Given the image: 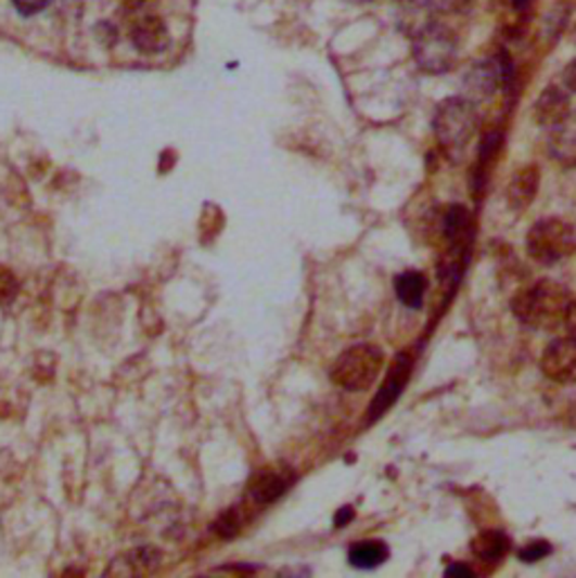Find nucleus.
<instances>
[{
	"instance_id": "9",
	"label": "nucleus",
	"mask_w": 576,
	"mask_h": 578,
	"mask_svg": "<svg viewBox=\"0 0 576 578\" xmlns=\"http://www.w3.org/2000/svg\"><path fill=\"white\" fill-rule=\"evenodd\" d=\"M572 113V102L565 88L559 86H548L540 93V98L534 104V119L536 125L545 127V129H554L559 127L561 121L567 119V115Z\"/></svg>"
},
{
	"instance_id": "13",
	"label": "nucleus",
	"mask_w": 576,
	"mask_h": 578,
	"mask_svg": "<svg viewBox=\"0 0 576 578\" xmlns=\"http://www.w3.org/2000/svg\"><path fill=\"white\" fill-rule=\"evenodd\" d=\"M509 550H511L509 536L504 531H498V529L482 531L471 542L473 556H477L484 563H500L509 554Z\"/></svg>"
},
{
	"instance_id": "6",
	"label": "nucleus",
	"mask_w": 576,
	"mask_h": 578,
	"mask_svg": "<svg viewBox=\"0 0 576 578\" xmlns=\"http://www.w3.org/2000/svg\"><path fill=\"white\" fill-rule=\"evenodd\" d=\"M540 370L554 383L572 385L576 383V338H559L548 345L540 358Z\"/></svg>"
},
{
	"instance_id": "5",
	"label": "nucleus",
	"mask_w": 576,
	"mask_h": 578,
	"mask_svg": "<svg viewBox=\"0 0 576 578\" xmlns=\"http://www.w3.org/2000/svg\"><path fill=\"white\" fill-rule=\"evenodd\" d=\"M412 54L417 66L423 73L428 75L450 73L460 56L458 35L437 21L433 27L426 29V33H421L419 37L412 39Z\"/></svg>"
},
{
	"instance_id": "11",
	"label": "nucleus",
	"mask_w": 576,
	"mask_h": 578,
	"mask_svg": "<svg viewBox=\"0 0 576 578\" xmlns=\"http://www.w3.org/2000/svg\"><path fill=\"white\" fill-rule=\"evenodd\" d=\"M540 182V169L536 165H527L513 174L509 188H507V203L511 209L523 211L527 209L538 192Z\"/></svg>"
},
{
	"instance_id": "4",
	"label": "nucleus",
	"mask_w": 576,
	"mask_h": 578,
	"mask_svg": "<svg viewBox=\"0 0 576 578\" xmlns=\"http://www.w3.org/2000/svg\"><path fill=\"white\" fill-rule=\"evenodd\" d=\"M383 351L376 345L362 343L347 349L336 364L331 368V381L349 391H366L370 389L381 370H383Z\"/></svg>"
},
{
	"instance_id": "26",
	"label": "nucleus",
	"mask_w": 576,
	"mask_h": 578,
	"mask_svg": "<svg viewBox=\"0 0 576 578\" xmlns=\"http://www.w3.org/2000/svg\"><path fill=\"white\" fill-rule=\"evenodd\" d=\"M354 518V509L351 506H345V509H341L338 511V515H336V527H345L349 521Z\"/></svg>"
},
{
	"instance_id": "25",
	"label": "nucleus",
	"mask_w": 576,
	"mask_h": 578,
	"mask_svg": "<svg viewBox=\"0 0 576 578\" xmlns=\"http://www.w3.org/2000/svg\"><path fill=\"white\" fill-rule=\"evenodd\" d=\"M565 329H567L569 336L576 338V299H572V307H569V313L565 320Z\"/></svg>"
},
{
	"instance_id": "21",
	"label": "nucleus",
	"mask_w": 576,
	"mask_h": 578,
	"mask_svg": "<svg viewBox=\"0 0 576 578\" xmlns=\"http://www.w3.org/2000/svg\"><path fill=\"white\" fill-rule=\"evenodd\" d=\"M12 3L23 16H35V14L43 12L52 3V0H12Z\"/></svg>"
},
{
	"instance_id": "23",
	"label": "nucleus",
	"mask_w": 576,
	"mask_h": 578,
	"mask_svg": "<svg viewBox=\"0 0 576 578\" xmlns=\"http://www.w3.org/2000/svg\"><path fill=\"white\" fill-rule=\"evenodd\" d=\"M473 0H441V8L446 12H464L471 8Z\"/></svg>"
},
{
	"instance_id": "12",
	"label": "nucleus",
	"mask_w": 576,
	"mask_h": 578,
	"mask_svg": "<svg viewBox=\"0 0 576 578\" xmlns=\"http://www.w3.org/2000/svg\"><path fill=\"white\" fill-rule=\"evenodd\" d=\"M550 154L565 167H576V113L572 111L565 121L552 129Z\"/></svg>"
},
{
	"instance_id": "10",
	"label": "nucleus",
	"mask_w": 576,
	"mask_h": 578,
	"mask_svg": "<svg viewBox=\"0 0 576 578\" xmlns=\"http://www.w3.org/2000/svg\"><path fill=\"white\" fill-rule=\"evenodd\" d=\"M131 41L144 54H158L169 46L167 25L158 16H144L131 27Z\"/></svg>"
},
{
	"instance_id": "19",
	"label": "nucleus",
	"mask_w": 576,
	"mask_h": 578,
	"mask_svg": "<svg viewBox=\"0 0 576 578\" xmlns=\"http://www.w3.org/2000/svg\"><path fill=\"white\" fill-rule=\"evenodd\" d=\"M16 293H18L16 278L5 266H0V307H8V304H12Z\"/></svg>"
},
{
	"instance_id": "24",
	"label": "nucleus",
	"mask_w": 576,
	"mask_h": 578,
	"mask_svg": "<svg viewBox=\"0 0 576 578\" xmlns=\"http://www.w3.org/2000/svg\"><path fill=\"white\" fill-rule=\"evenodd\" d=\"M446 576H458V578H471V576H475V571L469 567V565H450L448 569H446Z\"/></svg>"
},
{
	"instance_id": "20",
	"label": "nucleus",
	"mask_w": 576,
	"mask_h": 578,
	"mask_svg": "<svg viewBox=\"0 0 576 578\" xmlns=\"http://www.w3.org/2000/svg\"><path fill=\"white\" fill-rule=\"evenodd\" d=\"M552 554V544L550 542H545V540H534V542H529L527 547H525V550L521 552V561H525V563H536V561H540V558H545V556H550Z\"/></svg>"
},
{
	"instance_id": "2",
	"label": "nucleus",
	"mask_w": 576,
	"mask_h": 578,
	"mask_svg": "<svg viewBox=\"0 0 576 578\" xmlns=\"http://www.w3.org/2000/svg\"><path fill=\"white\" fill-rule=\"evenodd\" d=\"M479 127V117L475 102L466 98H448L444 100L433 117V129L439 149L448 160H462L466 146L475 138Z\"/></svg>"
},
{
	"instance_id": "1",
	"label": "nucleus",
	"mask_w": 576,
	"mask_h": 578,
	"mask_svg": "<svg viewBox=\"0 0 576 578\" xmlns=\"http://www.w3.org/2000/svg\"><path fill=\"white\" fill-rule=\"evenodd\" d=\"M572 299L574 297L563 284L540 280L515 293V297L511 299V311L529 329L554 331L559 326H565Z\"/></svg>"
},
{
	"instance_id": "16",
	"label": "nucleus",
	"mask_w": 576,
	"mask_h": 578,
	"mask_svg": "<svg viewBox=\"0 0 576 578\" xmlns=\"http://www.w3.org/2000/svg\"><path fill=\"white\" fill-rule=\"evenodd\" d=\"M291 484V475L286 477L284 473L278 471H264L257 473L255 479L251 481V496L255 498L257 504H268L272 500H278Z\"/></svg>"
},
{
	"instance_id": "3",
	"label": "nucleus",
	"mask_w": 576,
	"mask_h": 578,
	"mask_svg": "<svg viewBox=\"0 0 576 578\" xmlns=\"http://www.w3.org/2000/svg\"><path fill=\"white\" fill-rule=\"evenodd\" d=\"M527 253L538 264L552 266L576 253V230L572 223L548 217L536 221L527 232Z\"/></svg>"
},
{
	"instance_id": "15",
	"label": "nucleus",
	"mask_w": 576,
	"mask_h": 578,
	"mask_svg": "<svg viewBox=\"0 0 576 578\" xmlns=\"http://www.w3.org/2000/svg\"><path fill=\"white\" fill-rule=\"evenodd\" d=\"M408 374H410V360H408V356H401L397 360V364H394V370L389 372V378L383 385V389L379 394V399L372 403V410H370L372 419L381 416V412L387 410L392 406V401L399 397V391L404 389V385L408 381Z\"/></svg>"
},
{
	"instance_id": "17",
	"label": "nucleus",
	"mask_w": 576,
	"mask_h": 578,
	"mask_svg": "<svg viewBox=\"0 0 576 578\" xmlns=\"http://www.w3.org/2000/svg\"><path fill=\"white\" fill-rule=\"evenodd\" d=\"M387 556L389 550L383 540H360L349 550V563L356 569H374L383 565Z\"/></svg>"
},
{
	"instance_id": "28",
	"label": "nucleus",
	"mask_w": 576,
	"mask_h": 578,
	"mask_svg": "<svg viewBox=\"0 0 576 578\" xmlns=\"http://www.w3.org/2000/svg\"><path fill=\"white\" fill-rule=\"evenodd\" d=\"M123 3H125L127 8H140V5L144 3V0H123Z\"/></svg>"
},
{
	"instance_id": "14",
	"label": "nucleus",
	"mask_w": 576,
	"mask_h": 578,
	"mask_svg": "<svg viewBox=\"0 0 576 578\" xmlns=\"http://www.w3.org/2000/svg\"><path fill=\"white\" fill-rule=\"evenodd\" d=\"M428 280L419 270H406L394 280V293H397L399 301L408 309H421L423 297H426Z\"/></svg>"
},
{
	"instance_id": "22",
	"label": "nucleus",
	"mask_w": 576,
	"mask_h": 578,
	"mask_svg": "<svg viewBox=\"0 0 576 578\" xmlns=\"http://www.w3.org/2000/svg\"><path fill=\"white\" fill-rule=\"evenodd\" d=\"M563 86L569 90V93H576V56L569 61L563 70Z\"/></svg>"
},
{
	"instance_id": "27",
	"label": "nucleus",
	"mask_w": 576,
	"mask_h": 578,
	"mask_svg": "<svg viewBox=\"0 0 576 578\" xmlns=\"http://www.w3.org/2000/svg\"><path fill=\"white\" fill-rule=\"evenodd\" d=\"M529 3H532V0H511V5H513L515 12H525L529 8Z\"/></svg>"
},
{
	"instance_id": "8",
	"label": "nucleus",
	"mask_w": 576,
	"mask_h": 578,
	"mask_svg": "<svg viewBox=\"0 0 576 578\" xmlns=\"http://www.w3.org/2000/svg\"><path fill=\"white\" fill-rule=\"evenodd\" d=\"M437 23V8L433 0H397V25L410 39L426 33Z\"/></svg>"
},
{
	"instance_id": "18",
	"label": "nucleus",
	"mask_w": 576,
	"mask_h": 578,
	"mask_svg": "<svg viewBox=\"0 0 576 578\" xmlns=\"http://www.w3.org/2000/svg\"><path fill=\"white\" fill-rule=\"evenodd\" d=\"M502 149V133L500 131H491L487 133V138L482 140L479 144V154H477V163H475V188H479L484 180H487V171L491 169V165L496 163L498 154Z\"/></svg>"
},
{
	"instance_id": "7",
	"label": "nucleus",
	"mask_w": 576,
	"mask_h": 578,
	"mask_svg": "<svg viewBox=\"0 0 576 578\" xmlns=\"http://www.w3.org/2000/svg\"><path fill=\"white\" fill-rule=\"evenodd\" d=\"M500 86H502V64H500L498 54L491 59L477 61V64H473L466 70V75L462 79L464 95L471 102L491 100Z\"/></svg>"
}]
</instances>
